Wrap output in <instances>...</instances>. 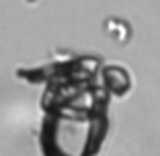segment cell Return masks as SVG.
Segmentation results:
<instances>
[{
  "label": "cell",
  "mask_w": 160,
  "mask_h": 156,
  "mask_svg": "<svg viewBox=\"0 0 160 156\" xmlns=\"http://www.w3.org/2000/svg\"><path fill=\"white\" fill-rule=\"evenodd\" d=\"M103 84L115 97H125L132 88V76L121 66H105L103 68Z\"/></svg>",
  "instance_id": "1"
}]
</instances>
